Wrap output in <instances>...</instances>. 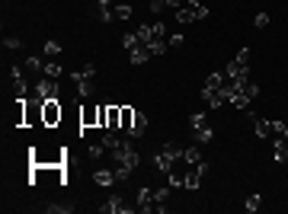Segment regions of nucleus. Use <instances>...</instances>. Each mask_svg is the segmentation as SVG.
Returning a JSON list of instances; mask_svg holds the SVG:
<instances>
[{"label":"nucleus","instance_id":"nucleus-32","mask_svg":"<svg viewBox=\"0 0 288 214\" xmlns=\"http://www.w3.org/2000/svg\"><path fill=\"white\" fill-rule=\"evenodd\" d=\"M253 26H256V29H263V26H269V13H266V10H259L256 16H253Z\"/></svg>","mask_w":288,"mask_h":214},{"label":"nucleus","instance_id":"nucleus-4","mask_svg":"<svg viewBox=\"0 0 288 214\" xmlns=\"http://www.w3.org/2000/svg\"><path fill=\"white\" fill-rule=\"evenodd\" d=\"M99 211L102 214H132L135 208H132V205H125V198H122V195H109V202H102Z\"/></svg>","mask_w":288,"mask_h":214},{"label":"nucleus","instance_id":"nucleus-33","mask_svg":"<svg viewBox=\"0 0 288 214\" xmlns=\"http://www.w3.org/2000/svg\"><path fill=\"white\" fill-rule=\"evenodd\" d=\"M3 48H13V51L23 48V38H19V36H6V38H3Z\"/></svg>","mask_w":288,"mask_h":214},{"label":"nucleus","instance_id":"nucleus-8","mask_svg":"<svg viewBox=\"0 0 288 214\" xmlns=\"http://www.w3.org/2000/svg\"><path fill=\"white\" fill-rule=\"evenodd\" d=\"M170 192H173V185H157V189H154V211H167V202H170Z\"/></svg>","mask_w":288,"mask_h":214},{"label":"nucleus","instance_id":"nucleus-34","mask_svg":"<svg viewBox=\"0 0 288 214\" xmlns=\"http://www.w3.org/2000/svg\"><path fill=\"white\" fill-rule=\"evenodd\" d=\"M42 51H45L48 58H58V55H61V45H58V42H45V48H42Z\"/></svg>","mask_w":288,"mask_h":214},{"label":"nucleus","instance_id":"nucleus-15","mask_svg":"<svg viewBox=\"0 0 288 214\" xmlns=\"http://www.w3.org/2000/svg\"><path fill=\"white\" fill-rule=\"evenodd\" d=\"M128 58H132V64H147L150 58H154V51L147 48V45H141V48H135V51H128Z\"/></svg>","mask_w":288,"mask_h":214},{"label":"nucleus","instance_id":"nucleus-14","mask_svg":"<svg viewBox=\"0 0 288 214\" xmlns=\"http://www.w3.org/2000/svg\"><path fill=\"white\" fill-rule=\"evenodd\" d=\"M93 182H96V185H102V189H109V185L119 182V179H115V170H96Z\"/></svg>","mask_w":288,"mask_h":214},{"label":"nucleus","instance_id":"nucleus-22","mask_svg":"<svg viewBox=\"0 0 288 214\" xmlns=\"http://www.w3.org/2000/svg\"><path fill=\"white\" fill-rule=\"evenodd\" d=\"M205 125H208V115H205V112H192V115H189V128L192 131L205 128Z\"/></svg>","mask_w":288,"mask_h":214},{"label":"nucleus","instance_id":"nucleus-13","mask_svg":"<svg viewBox=\"0 0 288 214\" xmlns=\"http://www.w3.org/2000/svg\"><path fill=\"white\" fill-rule=\"evenodd\" d=\"M106 128L109 131H119L122 128V106H109V115H106Z\"/></svg>","mask_w":288,"mask_h":214},{"label":"nucleus","instance_id":"nucleus-19","mask_svg":"<svg viewBox=\"0 0 288 214\" xmlns=\"http://www.w3.org/2000/svg\"><path fill=\"white\" fill-rule=\"evenodd\" d=\"M96 19H102V23H109L112 16V10H109V0H96Z\"/></svg>","mask_w":288,"mask_h":214},{"label":"nucleus","instance_id":"nucleus-38","mask_svg":"<svg viewBox=\"0 0 288 214\" xmlns=\"http://www.w3.org/2000/svg\"><path fill=\"white\" fill-rule=\"evenodd\" d=\"M285 128H288L285 122H272V135H282L285 138Z\"/></svg>","mask_w":288,"mask_h":214},{"label":"nucleus","instance_id":"nucleus-24","mask_svg":"<svg viewBox=\"0 0 288 214\" xmlns=\"http://www.w3.org/2000/svg\"><path fill=\"white\" fill-rule=\"evenodd\" d=\"M138 38H141V45L150 48V42H154V23H150V26H138Z\"/></svg>","mask_w":288,"mask_h":214},{"label":"nucleus","instance_id":"nucleus-3","mask_svg":"<svg viewBox=\"0 0 288 214\" xmlns=\"http://www.w3.org/2000/svg\"><path fill=\"white\" fill-rule=\"evenodd\" d=\"M61 115H64V109H61L58 99H48V103H42V125H45V128H54V125L61 122Z\"/></svg>","mask_w":288,"mask_h":214},{"label":"nucleus","instance_id":"nucleus-20","mask_svg":"<svg viewBox=\"0 0 288 214\" xmlns=\"http://www.w3.org/2000/svg\"><path fill=\"white\" fill-rule=\"evenodd\" d=\"M186 6L192 10V16H195V19H205V16H208V6H205L202 0H186Z\"/></svg>","mask_w":288,"mask_h":214},{"label":"nucleus","instance_id":"nucleus-1","mask_svg":"<svg viewBox=\"0 0 288 214\" xmlns=\"http://www.w3.org/2000/svg\"><path fill=\"white\" fill-rule=\"evenodd\" d=\"M228 80H240V77H250V48H240L237 58L228 64Z\"/></svg>","mask_w":288,"mask_h":214},{"label":"nucleus","instance_id":"nucleus-16","mask_svg":"<svg viewBox=\"0 0 288 214\" xmlns=\"http://www.w3.org/2000/svg\"><path fill=\"white\" fill-rule=\"evenodd\" d=\"M272 157H276V163H285L288 160V147H285V138L276 135V147H272Z\"/></svg>","mask_w":288,"mask_h":214},{"label":"nucleus","instance_id":"nucleus-18","mask_svg":"<svg viewBox=\"0 0 288 214\" xmlns=\"http://www.w3.org/2000/svg\"><path fill=\"white\" fill-rule=\"evenodd\" d=\"M224 83H228V73H211V77L205 80V86H202V90H221Z\"/></svg>","mask_w":288,"mask_h":214},{"label":"nucleus","instance_id":"nucleus-39","mask_svg":"<svg viewBox=\"0 0 288 214\" xmlns=\"http://www.w3.org/2000/svg\"><path fill=\"white\" fill-rule=\"evenodd\" d=\"M106 115H109V106H99V128H106Z\"/></svg>","mask_w":288,"mask_h":214},{"label":"nucleus","instance_id":"nucleus-10","mask_svg":"<svg viewBox=\"0 0 288 214\" xmlns=\"http://www.w3.org/2000/svg\"><path fill=\"white\" fill-rule=\"evenodd\" d=\"M246 115H250V118H253V125H256V128H253V131H256V138H259V141H266V138H272V122H266V118H256V115H253L250 109H246Z\"/></svg>","mask_w":288,"mask_h":214},{"label":"nucleus","instance_id":"nucleus-17","mask_svg":"<svg viewBox=\"0 0 288 214\" xmlns=\"http://www.w3.org/2000/svg\"><path fill=\"white\" fill-rule=\"evenodd\" d=\"M183 160H186L189 166H198L202 163V150H198V147H183Z\"/></svg>","mask_w":288,"mask_h":214},{"label":"nucleus","instance_id":"nucleus-2","mask_svg":"<svg viewBox=\"0 0 288 214\" xmlns=\"http://www.w3.org/2000/svg\"><path fill=\"white\" fill-rule=\"evenodd\" d=\"M48 99H58V83H54L51 77H42L36 83V90H32V103H48Z\"/></svg>","mask_w":288,"mask_h":214},{"label":"nucleus","instance_id":"nucleus-6","mask_svg":"<svg viewBox=\"0 0 288 214\" xmlns=\"http://www.w3.org/2000/svg\"><path fill=\"white\" fill-rule=\"evenodd\" d=\"M10 77H13V93H16V99H26L29 83H26V77H23V68H10Z\"/></svg>","mask_w":288,"mask_h":214},{"label":"nucleus","instance_id":"nucleus-27","mask_svg":"<svg viewBox=\"0 0 288 214\" xmlns=\"http://www.w3.org/2000/svg\"><path fill=\"white\" fill-rule=\"evenodd\" d=\"M259 208H263V195H250L243 202V211H250V214H256Z\"/></svg>","mask_w":288,"mask_h":214},{"label":"nucleus","instance_id":"nucleus-9","mask_svg":"<svg viewBox=\"0 0 288 214\" xmlns=\"http://www.w3.org/2000/svg\"><path fill=\"white\" fill-rule=\"evenodd\" d=\"M154 166L163 173V176H167V173H173V170H176V160L170 157L167 150H157V153H154Z\"/></svg>","mask_w":288,"mask_h":214},{"label":"nucleus","instance_id":"nucleus-5","mask_svg":"<svg viewBox=\"0 0 288 214\" xmlns=\"http://www.w3.org/2000/svg\"><path fill=\"white\" fill-rule=\"evenodd\" d=\"M205 173H208V163H205V160H202V163H198V166H192V170L186 173V176H183V185H186L189 192H195L198 185H202V176H205Z\"/></svg>","mask_w":288,"mask_h":214},{"label":"nucleus","instance_id":"nucleus-35","mask_svg":"<svg viewBox=\"0 0 288 214\" xmlns=\"http://www.w3.org/2000/svg\"><path fill=\"white\" fill-rule=\"evenodd\" d=\"M90 157H93V160L106 157V144H102V141H99V144H90Z\"/></svg>","mask_w":288,"mask_h":214},{"label":"nucleus","instance_id":"nucleus-26","mask_svg":"<svg viewBox=\"0 0 288 214\" xmlns=\"http://www.w3.org/2000/svg\"><path fill=\"white\" fill-rule=\"evenodd\" d=\"M42 73H45V77H51V80H58V77H61V73H64V71H61V64H58V61H45Z\"/></svg>","mask_w":288,"mask_h":214},{"label":"nucleus","instance_id":"nucleus-23","mask_svg":"<svg viewBox=\"0 0 288 214\" xmlns=\"http://www.w3.org/2000/svg\"><path fill=\"white\" fill-rule=\"evenodd\" d=\"M176 23H180V26H189V23H195V16H192V10H189L186 3H183L180 10H176Z\"/></svg>","mask_w":288,"mask_h":214},{"label":"nucleus","instance_id":"nucleus-25","mask_svg":"<svg viewBox=\"0 0 288 214\" xmlns=\"http://www.w3.org/2000/svg\"><path fill=\"white\" fill-rule=\"evenodd\" d=\"M122 45H125L128 51L141 48V38H138V32H125V36H122Z\"/></svg>","mask_w":288,"mask_h":214},{"label":"nucleus","instance_id":"nucleus-28","mask_svg":"<svg viewBox=\"0 0 288 214\" xmlns=\"http://www.w3.org/2000/svg\"><path fill=\"white\" fill-rule=\"evenodd\" d=\"M132 122H135V109L132 106H122V131L132 128Z\"/></svg>","mask_w":288,"mask_h":214},{"label":"nucleus","instance_id":"nucleus-29","mask_svg":"<svg viewBox=\"0 0 288 214\" xmlns=\"http://www.w3.org/2000/svg\"><path fill=\"white\" fill-rule=\"evenodd\" d=\"M45 211H48V214H71V211H74V205L58 202V205H45Z\"/></svg>","mask_w":288,"mask_h":214},{"label":"nucleus","instance_id":"nucleus-30","mask_svg":"<svg viewBox=\"0 0 288 214\" xmlns=\"http://www.w3.org/2000/svg\"><path fill=\"white\" fill-rule=\"evenodd\" d=\"M112 16L119 19V23H125V19L132 16V6H128V3H119V6H112Z\"/></svg>","mask_w":288,"mask_h":214},{"label":"nucleus","instance_id":"nucleus-31","mask_svg":"<svg viewBox=\"0 0 288 214\" xmlns=\"http://www.w3.org/2000/svg\"><path fill=\"white\" fill-rule=\"evenodd\" d=\"M42 68H45V64H42V58H36V55H32V58H26V71L39 73V71H42Z\"/></svg>","mask_w":288,"mask_h":214},{"label":"nucleus","instance_id":"nucleus-36","mask_svg":"<svg viewBox=\"0 0 288 214\" xmlns=\"http://www.w3.org/2000/svg\"><path fill=\"white\" fill-rule=\"evenodd\" d=\"M167 42H170V48H180V45H183V42H186V36H180V32H176V36H170V38H167Z\"/></svg>","mask_w":288,"mask_h":214},{"label":"nucleus","instance_id":"nucleus-21","mask_svg":"<svg viewBox=\"0 0 288 214\" xmlns=\"http://www.w3.org/2000/svg\"><path fill=\"white\" fill-rule=\"evenodd\" d=\"M192 135H195V141H198V144H211V141H215V131H211V125H205V128L192 131Z\"/></svg>","mask_w":288,"mask_h":214},{"label":"nucleus","instance_id":"nucleus-7","mask_svg":"<svg viewBox=\"0 0 288 214\" xmlns=\"http://www.w3.org/2000/svg\"><path fill=\"white\" fill-rule=\"evenodd\" d=\"M71 80H74V90H77V96H90V93H93V80L90 77H87V73L84 71H80V73H71Z\"/></svg>","mask_w":288,"mask_h":214},{"label":"nucleus","instance_id":"nucleus-37","mask_svg":"<svg viewBox=\"0 0 288 214\" xmlns=\"http://www.w3.org/2000/svg\"><path fill=\"white\" fill-rule=\"evenodd\" d=\"M167 10V3H163V0H150V13H163Z\"/></svg>","mask_w":288,"mask_h":214},{"label":"nucleus","instance_id":"nucleus-11","mask_svg":"<svg viewBox=\"0 0 288 214\" xmlns=\"http://www.w3.org/2000/svg\"><path fill=\"white\" fill-rule=\"evenodd\" d=\"M138 211H154V189L150 185L138 189Z\"/></svg>","mask_w":288,"mask_h":214},{"label":"nucleus","instance_id":"nucleus-12","mask_svg":"<svg viewBox=\"0 0 288 214\" xmlns=\"http://www.w3.org/2000/svg\"><path fill=\"white\" fill-rule=\"evenodd\" d=\"M144 131H147V115H144V112H135V122H132V128L125 131L128 138H141Z\"/></svg>","mask_w":288,"mask_h":214},{"label":"nucleus","instance_id":"nucleus-40","mask_svg":"<svg viewBox=\"0 0 288 214\" xmlns=\"http://www.w3.org/2000/svg\"><path fill=\"white\" fill-rule=\"evenodd\" d=\"M285 141H288V128H285Z\"/></svg>","mask_w":288,"mask_h":214}]
</instances>
